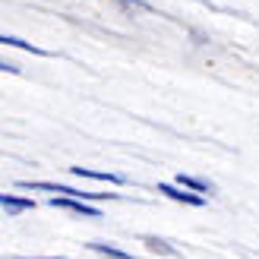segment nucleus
I'll use <instances>...</instances> for the list:
<instances>
[{
	"label": "nucleus",
	"instance_id": "1",
	"mask_svg": "<svg viewBox=\"0 0 259 259\" xmlns=\"http://www.w3.org/2000/svg\"><path fill=\"white\" fill-rule=\"evenodd\" d=\"M158 193H164V196H171L177 202H190V205H202V196H196V193H180L177 187L171 184H158Z\"/></svg>",
	"mask_w": 259,
	"mask_h": 259
},
{
	"label": "nucleus",
	"instance_id": "2",
	"mask_svg": "<svg viewBox=\"0 0 259 259\" xmlns=\"http://www.w3.org/2000/svg\"><path fill=\"white\" fill-rule=\"evenodd\" d=\"M54 205H57V209H70L76 215H85V218H98V212L92 209V205H85L79 199H54Z\"/></svg>",
	"mask_w": 259,
	"mask_h": 259
},
{
	"label": "nucleus",
	"instance_id": "3",
	"mask_svg": "<svg viewBox=\"0 0 259 259\" xmlns=\"http://www.w3.org/2000/svg\"><path fill=\"white\" fill-rule=\"evenodd\" d=\"M76 177H89V180H108V184H120V174H108V171H92V167H70Z\"/></svg>",
	"mask_w": 259,
	"mask_h": 259
},
{
	"label": "nucleus",
	"instance_id": "4",
	"mask_svg": "<svg viewBox=\"0 0 259 259\" xmlns=\"http://www.w3.org/2000/svg\"><path fill=\"white\" fill-rule=\"evenodd\" d=\"M0 205H4L7 212H29L32 209L29 199H16V196H7V193H4V199H0Z\"/></svg>",
	"mask_w": 259,
	"mask_h": 259
},
{
	"label": "nucleus",
	"instance_id": "5",
	"mask_svg": "<svg viewBox=\"0 0 259 259\" xmlns=\"http://www.w3.org/2000/svg\"><path fill=\"white\" fill-rule=\"evenodd\" d=\"M92 250H95V253H105V256H111V259H133L130 253H120V250H114V247H105V243H92Z\"/></svg>",
	"mask_w": 259,
	"mask_h": 259
},
{
	"label": "nucleus",
	"instance_id": "6",
	"mask_svg": "<svg viewBox=\"0 0 259 259\" xmlns=\"http://www.w3.org/2000/svg\"><path fill=\"white\" fill-rule=\"evenodd\" d=\"M0 41H4V45H13V48H25V51H32V54H45L41 48H35V45H25V41H19V38H10V35H4Z\"/></svg>",
	"mask_w": 259,
	"mask_h": 259
},
{
	"label": "nucleus",
	"instance_id": "7",
	"mask_svg": "<svg viewBox=\"0 0 259 259\" xmlns=\"http://www.w3.org/2000/svg\"><path fill=\"white\" fill-rule=\"evenodd\" d=\"M177 180H180V184H184V187H190V190H196V193H205V190H209V187L202 184V180H196V177H187V174H180Z\"/></svg>",
	"mask_w": 259,
	"mask_h": 259
},
{
	"label": "nucleus",
	"instance_id": "8",
	"mask_svg": "<svg viewBox=\"0 0 259 259\" xmlns=\"http://www.w3.org/2000/svg\"><path fill=\"white\" fill-rule=\"evenodd\" d=\"M22 259H25V256H22Z\"/></svg>",
	"mask_w": 259,
	"mask_h": 259
}]
</instances>
